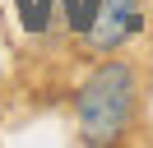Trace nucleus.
<instances>
[{
  "mask_svg": "<svg viewBox=\"0 0 153 148\" xmlns=\"http://www.w3.org/2000/svg\"><path fill=\"white\" fill-rule=\"evenodd\" d=\"M134 97H139V79H134V65L125 60H107L97 65L84 79L74 97V116H79V134L88 144H116L125 134L134 116Z\"/></svg>",
  "mask_w": 153,
  "mask_h": 148,
  "instance_id": "f257e3e1",
  "label": "nucleus"
},
{
  "mask_svg": "<svg viewBox=\"0 0 153 148\" xmlns=\"http://www.w3.org/2000/svg\"><path fill=\"white\" fill-rule=\"evenodd\" d=\"M139 28H144L139 0H97L93 18L84 23V37H88L93 51H116V46H125Z\"/></svg>",
  "mask_w": 153,
  "mask_h": 148,
  "instance_id": "f03ea898",
  "label": "nucleus"
}]
</instances>
